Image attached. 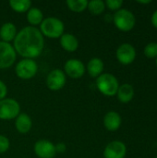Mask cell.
I'll return each mask as SVG.
<instances>
[{"instance_id": "cell-24", "label": "cell", "mask_w": 157, "mask_h": 158, "mask_svg": "<svg viewBox=\"0 0 157 158\" xmlns=\"http://www.w3.org/2000/svg\"><path fill=\"white\" fill-rule=\"evenodd\" d=\"M105 4V7H108L110 10L118 11L121 8L123 5V1L122 0H106Z\"/></svg>"}, {"instance_id": "cell-18", "label": "cell", "mask_w": 157, "mask_h": 158, "mask_svg": "<svg viewBox=\"0 0 157 158\" xmlns=\"http://www.w3.org/2000/svg\"><path fill=\"white\" fill-rule=\"evenodd\" d=\"M117 96H118V99L123 104H127L130 102L134 96L133 86L129 83H124L120 85L117 92Z\"/></svg>"}, {"instance_id": "cell-15", "label": "cell", "mask_w": 157, "mask_h": 158, "mask_svg": "<svg viewBox=\"0 0 157 158\" xmlns=\"http://www.w3.org/2000/svg\"><path fill=\"white\" fill-rule=\"evenodd\" d=\"M60 46L67 52H75L79 47V40L72 33H64L59 38Z\"/></svg>"}, {"instance_id": "cell-11", "label": "cell", "mask_w": 157, "mask_h": 158, "mask_svg": "<svg viewBox=\"0 0 157 158\" xmlns=\"http://www.w3.org/2000/svg\"><path fill=\"white\" fill-rule=\"evenodd\" d=\"M116 56L118 62L123 65H129L132 63L136 57V50L130 44L125 43L120 44L116 52Z\"/></svg>"}, {"instance_id": "cell-4", "label": "cell", "mask_w": 157, "mask_h": 158, "mask_svg": "<svg viewBox=\"0 0 157 158\" xmlns=\"http://www.w3.org/2000/svg\"><path fill=\"white\" fill-rule=\"evenodd\" d=\"M113 21L118 30L122 31H130L135 26L136 19L131 11L125 8H120L114 14Z\"/></svg>"}, {"instance_id": "cell-14", "label": "cell", "mask_w": 157, "mask_h": 158, "mask_svg": "<svg viewBox=\"0 0 157 158\" xmlns=\"http://www.w3.org/2000/svg\"><path fill=\"white\" fill-rule=\"evenodd\" d=\"M31 127L32 121L28 114L19 113V115L15 118V128L19 133L26 134L31 130Z\"/></svg>"}, {"instance_id": "cell-26", "label": "cell", "mask_w": 157, "mask_h": 158, "mask_svg": "<svg viewBox=\"0 0 157 158\" xmlns=\"http://www.w3.org/2000/svg\"><path fill=\"white\" fill-rule=\"evenodd\" d=\"M6 94H7V87H6V84L2 80H0V100L5 99L6 96Z\"/></svg>"}, {"instance_id": "cell-17", "label": "cell", "mask_w": 157, "mask_h": 158, "mask_svg": "<svg viewBox=\"0 0 157 158\" xmlns=\"http://www.w3.org/2000/svg\"><path fill=\"white\" fill-rule=\"evenodd\" d=\"M17 33V27L12 22H5L0 27V38L2 39V42L10 43L14 41Z\"/></svg>"}, {"instance_id": "cell-31", "label": "cell", "mask_w": 157, "mask_h": 158, "mask_svg": "<svg viewBox=\"0 0 157 158\" xmlns=\"http://www.w3.org/2000/svg\"><path fill=\"white\" fill-rule=\"evenodd\" d=\"M155 158H157V156H156V157H155Z\"/></svg>"}, {"instance_id": "cell-21", "label": "cell", "mask_w": 157, "mask_h": 158, "mask_svg": "<svg viewBox=\"0 0 157 158\" xmlns=\"http://www.w3.org/2000/svg\"><path fill=\"white\" fill-rule=\"evenodd\" d=\"M88 2L89 1L87 0H68L66 1V5L68 6L69 10L80 13L87 9Z\"/></svg>"}, {"instance_id": "cell-20", "label": "cell", "mask_w": 157, "mask_h": 158, "mask_svg": "<svg viewBox=\"0 0 157 158\" xmlns=\"http://www.w3.org/2000/svg\"><path fill=\"white\" fill-rule=\"evenodd\" d=\"M8 4L11 9L18 13L28 12L31 7V1L30 0H10Z\"/></svg>"}, {"instance_id": "cell-23", "label": "cell", "mask_w": 157, "mask_h": 158, "mask_svg": "<svg viewBox=\"0 0 157 158\" xmlns=\"http://www.w3.org/2000/svg\"><path fill=\"white\" fill-rule=\"evenodd\" d=\"M144 55L149 58L157 57V43H149L144 48Z\"/></svg>"}, {"instance_id": "cell-9", "label": "cell", "mask_w": 157, "mask_h": 158, "mask_svg": "<svg viewBox=\"0 0 157 158\" xmlns=\"http://www.w3.org/2000/svg\"><path fill=\"white\" fill-rule=\"evenodd\" d=\"M86 71V66L82 61L77 58H71L66 61L64 65V73L71 79L81 78Z\"/></svg>"}, {"instance_id": "cell-27", "label": "cell", "mask_w": 157, "mask_h": 158, "mask_svg": "<svg viewBox=\"0 0 157 158\" xmlns=\"http://www.w3.org/2000/svg\"><path fill=\"white\" fill-rule=\"evenodd\" d=\"M56 146V153H59V154H63L67 151V145L66 143H58L56 144H55Z\"/></svg>"}, {"instance_id": "cell-7", "label": "cell", "mask_w": 157, "mask_h": 158, "mask_svg": "<svg viewBox=\"0 0 157 158\" xmlns=\"http://www.w3.org/2000/svg\"><path fill=\"white\" fill-rule=\"evenodd\" d=\"M17 59V53L10 43L0 42V69L11 68Z\"/></svg>"}, {"instance_id": "cell-2", "label": "cell", "mask_w": 157, "mask_h": 158, "mask_svg": "<svg viewBox=\"0 0 157 158\" xmlns=\"http://www.w3.org/2000/svg\"><path fill=\"white\" fill-rule=\"evenodd\" d=\"M39 30L43 37H47L49 39H58L64 34L65 25L60 19L48 17L43 19L40 24Z\"/></svg>"}, {"instance_id": "cell-16", "label": "cell", "mask_w": 157, "mask_h": 158, "mask_svg": "<svg viewBox=\"0 0 157 158\" xmlns=\"http://www.w3.org/2000/svg\"><path fill=\"white\" fill-rule=\"evenodd\" d=\"M104 62L99 57H93L87 63L86 70L92 78H98L104 71Z\"/></svg>"}, {"instance_id": "cell-29", "label": "cell", "mask_w": 157, "mask_h": 158, "mask_svg": "<svg viewBox=\"0 0 157 158\" xmlns=\"http://www.w3.org/2000/svg\"><path fill=\"white\" fill-rule=\"evenodd\" d=\"M137 2H138V3H140V4H149V3H151V0H146V1H141V0H137Z\"/></svg>"}, {"instance_id": "cell-1", "label": "cell", "mask_w": 157, "mask_h": 158, "mask_svg": "<svg viewBox=\"0 0 157 158\" xmlns=\"http://www.w3.org/2000/svg\"><path fill=\"white\" fill-rule=\"evenodd\" d=\"M12 45L16 53L23 58L33 59L43 53L44 37L36 27L26 26L18 31Z\"/></svg>"}, {"instance_id": "cell-3", "label": "cell", "mask_w": 157, "mask_h": 158, "mask_svg": "<svg viewBox=\"0 0 157 158\" xmlns=\"http://www.w3.org/2000/svg\"><path fill=\"white\" fill-rule=\"evenodd\" d=\"M98 91L105 96H114L119 87L118 79L111 73H103L96 79Z\"/></svg>"}, {"instance_id": "cell-30", "label": "cell", "mask_w": 157, "mask_h": 158, "mask_svg": "<svg viewBox=\"0 0 157 158\" xmlns=\"http://www.w3.org/2000/svg\"><path fill=\"white\" fill-rule=\"evenodd\" d=\"M156 66H157V57H156Z\"/></svg>"}, {"instance_id": "cell-22", "label": "cell", "mask_w": 157, "mask_h": 158, "mask_svg": "<svg viewBox=\"0 0 157 158\" xmlns=\"http://www.w3.org/2000/svg\"><path fill=\"white\" fill-rule=\"evenodd\" d=\"M87 9L90 11L91 14L94 16L101 15L105 9V4L102 0H92L88 2Z\"/></svg>"}, {"instance_id": "cell-28", "label": "cell", "mask_w": 157, "mask_h": 158, "mask_svg": "<svg viewBox=\"0 0 157 158\" xmlns=\"http://www.w3.org/2000/svg\"><path fill=\"white\" fill-rule=\"evenodd\" d=\"M151 20H152V24H153L155 28H157V10H155V11L154 12Z\"/></svg>"}, {"instance_id": "cell-6", "label": "cell", "mask_w": 157, "mask_h": 158, "mask_svg": "<svg viewBox=\"0 0 157 158\" xmlns=\"http://www.w3.org/2000/svg\"><path fill=\"white\" fill-rule=\"evenodd\" d=\"M20 113V106L13 98H5L0 100V119L12 120Z\"/></svg>"}, {"instance_id": "cell-12", "label": "cell", "mask_w": 157, "mask_h": 158, "mask_svg": "<svg viewBox=\"0 0 157 158\" xmlns=\"http://www.w3.org/2000/svg\"><path fill=\"white\" fill-rule=\"evenodd\" d=\"M127 147L120 141H113L109 143L104 150L105 158H125Z\"/></svg>"}, {"instance_id": "cell-13", "label": "cell", "mask_w": 157, "mask_h": 158, "mask_svg": "<svg viewBox=\"0 0 157 158\" xmlns=\"http://www.w3.org/2000/svg\"><path fill=\"white\" fill-rule=\"evenodd\" d=\"M121 117L116 111H109L104 117V126L109 131H118L121 126Z\"/></svg>"}, {"instance_id": "cell-25", "label": "cell", "mask_w": 157, "mask_h": 158, "mask_svg": "<svg viewBox=\"0 0 157 158\" xmlns=\"http://www.w3.org/2000/svg\"><path fill=\"white\" fill-rule=\"evenodd\" d=\"M10 147V142L7 137L0 134V154L6 153Z\"/></svg>"}, {"instance_id": "cell-19", "label": "cell", "mask_w": 157, "mask_h": 158, "mask_svg": "<svg viewBox=\"0 0 157 158\" xmlns=\"http://www.w3.org/2000/svg\"><path fill=\"white\" fill-rule=\"evenodd\" d=\"M43 20V13L38 7H31L27 12V21L30 26L35 27L42 23Z\"/></svg>"}, {"instance_id": "cell-10", "label": "cell", "mask_w": 157, "mask_h": 158, "mask_svg": "<svg viewBox=\"0 0 157 158\" xmlns=\"http://www.w3.org/2000/svg\"><path fill=\"white\" fill-rule=\"evenodd\" d=\"M34 154L39 158H55L56 155L55 144L49 140H38L33 146Z\"/></svg>"}, {"instance_id": "cell-8", "label": "cell", "mask_w": 157, "mask_h": 158, "mask_svg": "<svg viewBox=\"0 0 157 158\" xmlns=\"http://www.w3.org/2000/svg\"><path fill=\"white\" fill-rule=\"evenodd\" d=\"M46 86L50 91L57 92L64 88L67 82V76L63 70L56 69L51 70L46 77Z\"/></svg>"}, {"instance_id": "cell-5", "label": "cell", "mask_w": 157, "mask_h": 158, "mask_svg": "<svg viewBox=\"0 0 157 158\" xmlns=\"http://www.w3.org/2000/svg\"><path fill=\"white\" fill-rule=\"evenodd\" d=\"M38 72V65L34 59L23 58L15 67V73L21 80H31Z\"/></svg>"}]
</instances>
